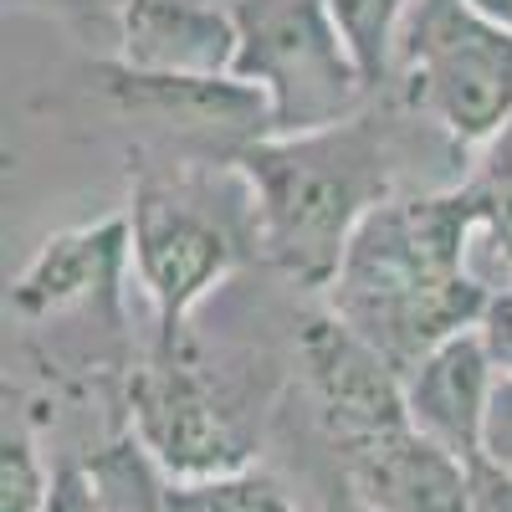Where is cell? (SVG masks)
Instances as JSON below:
<instances>
[{
    "mask_svg": "<svg viewBox=\"0 0 512 512\" xmlns=\"http://www.w3.org/2000/svg\"><path fill=\"white\" fill-rule=\"evenodd\" d=\"M410 134L420 123L379 93L344 123L262 134L236 149L231 164L251 190L256 256L292 287L323 292L369 210L405 190Z\"/></svg>",
    "mask_w": 512,
    "mask_h": 512,
    "instance_id": "1",
    "label": "cell"
},
{
    "mask_svg": "<svg viewBox=\"0 0 512 512\" xmlns=\"http://www.w3.org/2000/svg\"><path fill=\"white\" fill-rule=\"evenodd\" d=\"M472 246L477 216L461 180L400 190L369 210L318 297L405 374L451 333L487 318L497 287L472 272Z\"/></svg>",
    "mask_w": 512,
    "mask_h": 512,
    "instance_id": "2",
    "label": "cell"
},
{
    "mask_svg": "<svg viewBox=\"0 0 512 512\" xmlns=\"http://www.w3.org/2000/svg\"><path fill=\"white\" fill-rule=\"evenodd\" d=\"M123 216L134 282L154 308V338H185L190 313L256 251L251 190L236 164H139Z\"/></svg>",
    "mask_w": 512,
    "mask_h": 512,
    "instance_id": "3",
    "label": "cell"
},
{
    "mask_svg": "<svg viewBox=\"0 0 512 512\" xmlns=\"http://www.w3.org/2000/svg\"><path fill=\"white\" fill-rule=\"evenodd\" d=\"M384 98L461 154L512 128V31L472 0H410Z\"/></svg>",
    "mask_w": 512,
    "mask_h": 512,
    "instance_id": "4",
    "label": "cell"
},
{
    "mask_svg": "<svg viewBox=\"0 0 512 512\" xmlns=\"http://www.w3.org/2000/svg\"><path fill=\"white\" fill-rule=\"evenodd\" d=\"M241 26L236 72L267 98L272 134L344 123L379 98L328 0H231Z\"/></svg>",
    "mask_w": 512,
    "mask_h": 512,
    "instance_id": "5",
    "label": "cell"
},
{
    "mask_svg": "<svg viewBox=\"0 0 512 512\" xmlns=\"http://www.w3.org/2000/svg\"><path fill=\"white\" fill-rule=\"evenodd\" d=\"M128 436L169 482H205L246 466V441L216 400L205 364L185 338H154V349L128 369Z\"/></svg>",
    "mask_w": 512,
    "mask_h": 512,
    "instance_id": "6",
    "label": "cell"
},
{
    "mask_svg": "<svg viewBox=\"0 0 512 512\" xmlns=\"http://www.w3.org/2000/svg\"><path fill=\"white\" fill-rule=\"evenodd\" d=\"M93 77L118 113L149 123L159 139L175 144V159L231 164L236 149L272 134L267 98L241 77H159L118 57L93 62Z\"/></svg>",
    "mask_w": 512,
    "mask_h": 512,
    "instance_id": "7",
    "label": "cell"
},
{
    "mask_svg": "<svg viewBox=\"0 0 512 512\" xmlns=\"http://www.w3.org/2000/svg\"><path fill=\"white\" fill-rule=\"evenodd\" d=\"M297 359H303L308 395L318 405V425L338 446V456L410 425L405 374L338 313L323 308L297 328Z\"/></svg>",
    "mask_w": 512,
    "mask_h": 512,
    "instance_id": "8",
    "label": "cell"
},
{
    "mask_svg": "<svg viewBox=\"0 0 512 512\" xmlns=\"http://www.w3.org/2000/svg\"><path fill=\"white\" fill-rule=\"evenodd\" d=\"M113 57L159 77H231L241 26L231 0H123Z\"/></svg>",
    "mask_w": 512,
    "mask_h": 512,
    "instance_id": "9",
    "label": "cell"
},
{
    "mask_svg": "<svg viewBox=\"0 0 512 512\" xmlns=\"http://www.w3.org/2000/svg\"><path fill=\"white\" fill-rule=\"evenodd\" d=\"M338 461L349 487L344 497L369 512H472V461L420 436L415 425L374 436Z\"/></svg>",
    "mask_w": 512,
    "mask_h": 512,
    "instance_id": "10",
    "label": "cell"
},
{
    "mask_svg": "<svg viewBox=\"0 0 512 512\" xmlns=\"http://www.w3.org/2000/svg\"><path fill=\"white\" fill-rule=\"evenodd\" d=\"M128 262V216H103L88 226L57 231L36 246V256L11 282V313L21 323H52L93 297H118Z\"/></svg>",
    "mask_w": 512,
    "mask_h": 512,
    "instance_id": "11",
    "label": "cell"
},
{
    "mask_svg": "<svg viewBox=\"0 0 512 512\" xmlns=\"http://www.w3.org/2000/svg\"><path fill=\"white\" fill-rule=\"evenodd\" d=\"M497 354L487 344L482 323L451 333L446 344H436L420 364L405 369V410L420 436L441 441L446 451L477 461L482 451V420L487 400L497 384Z\"/></svg>",
    "mask_w": 512,
    "mask_h": 512,
    "instance_id": "12",
    "label": "cell"
},
{
    "mask_svg": "<svg viewBox=\"0 0 512 512\" xmlns=\"http://www.w3.org/2000/svg\"><path fill=\"white\" fill-rule=\"evenodd\" d=\"M88 472H93L103 512H169V477L134 436L93 451Z\"/></svg>",
    "mask_w": 512,
    "mask_h": 512,
    "instance_id": "13",
    "label": "cell"
},
{
    "mask_svg": "<svg viewBox=\"0 0 512 512\" xmlns=\"http://www.w3.org/2000/svg\"><path fill=\"white\" fill-rule=\"evenodd\" d=\"M461 190L472 200L477 241L492 246V256L512 277V128L497 134L487 149H477L472 169L461 175Z\"/></svg>",
    "mask_w": 512,
    "mask_h": 512,
    "instance_id": "14",
    "label": "cell"
},
{
    "mask_svg": "<svg viewBox=\"0 0 512 512\" xmlns=\"http://www.w3.org/2000/svg\"><path fill=\"white\" fill-rule=\"evenodd\" d=\"M169 512H292V502L277 477L241 466L205 482H169Z\"/></svg>",
    "mask_w": 512,
    "mask_h": 512,
    "instance_id": "15",
    "label": "cell"
},
{
    "mask_svg": "<svg viewBox=\"0 0 512 512\" xmlns=\"http://www.w3.org/2000/svg\"><path fill=\"white\" fill-rule=\"evenodd\" d=\"M328 6H333L338 26H344L359 67L369 72V82L384 93L390 57H395V36H400V21L410 11V0H328Z\"/></svg>",
    "mask_w": 512,
    "mask_h": 512,
    "instance_id": "16",
    "label": "cell"
},
{
    "mask_svg": "<svg viewBox=\"0 0 512 512\" xmlns=\"http://www.w3.org/2000/svg\"><path fill=\"white\" fill-rule=\"evenodd\" d=\"M52 472L41 466V451L21 420H6L0 436V512H47Z\"/></svg>",
    "mask_w": 512,
    "mask_h": 512,
    "instance_id": "17",
    "label": "cell"
},
{
    "mask_svg": "<svg viewBox=\"0 0 512 512\" xmlns=\"http://www.w3.org/2000/svg\"><path fill=\"white\" fill-rule=\"evenodd\" d=\"M477 456L512 477V369H497L492 400H487V420H482V451Z\"/></svg>",
    "mask_w": 512,
    "mask_h": 512,
    "instance_id": "18",
    "label": "cell"
},
{
    "mask_svg": "<svg viewBox=\"0 0 512 512\" xmlns=\"http://www.w3.org/2000/svg\"><path fill=\"white\" fill-rule=\"evenodd\" d=\"M47 512H103L88 461H62V466H52V497H47Z\"/></svg>",
    "mask_w": 512,
    "mask_h": 512,
    "instance_id": "19",
    "label": "cell"
},
{
    "mask_svg": "<svg viewBox=\"0 0 512 512\" xmlns=\"http://www.w3.org/2000/svg\"><path fill=\"white\" fill-rule=\"evenodd\" d=\"M472 512H512V477L492 461H472Z\"/></svg>",
    "mask_w": 512,
    "mask_h": 512,
    "instance_id": "20",
    "label": "cell"
},
{
    "mask_svg": "<svg viewBox=\"0 0 512 512\" xmlns=\"http://www.w3.org/2000/svg\"><path fill=\"white\" fill-rule=\"evenodd\" d=\"M16 6H62V11H103V16L113 21L123 0H16Z\"/></svg>",
    "mask_w": 512,
    "mask_h": 512,
    "instance_id": "21",
    "label": "cell"
},
{
    "mask_svg": "<svg viewBox=\"0 0 512 512\" xmlns=\"http://www.w3.org/2000/svg\"><path fill=\"white\" fill-rule=\"evenodd\" d=\"M472 6H477L482 16H492L497 26H507V31H512V0H472Z\"/></svg>",
    "mask_w": 512,
    "mask_h": 512,
    "instance_id": "22",
    "label": "cell"
},
{
    "mask_svg": "<svg viewBox=\"0 0 512 512\" xmlns=\"http://www.w3.org/2000/svg\"><path fill=\"white\" fill-rule=\"evenodd\" d=\"M333 512H369V507H364V502H354V497H338V507H333Z\"/></svg>",
    "mask_w": 512,
    "mask_h": 512,
    "instance_id": "23",
    "label": "cell"
},
{
    "mask_svg": "<svg viewBox=\"0 0 512 512\" xmlns=\"http://www.w3.org/2000/svg\"><path fill=\"white\" fill-rule=\"evenodd\" d=\"M328 512H333V507H328Z\"/></svg>",
    "mask_w": 512,
    "mask_h": 512,
    "instance_id": "24",
    "label": "cell"
}]
</instances>
